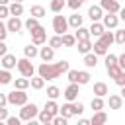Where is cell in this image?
<instances>
[{
	"label": "cell",
	"instance_id": "cell-43",
	"mask_svg": "<svg viewBox=\"0 0 125 125\" xmlns=\"http://www.w3.org/2000/svg\"><path fill=\"white\" fill-rule=\"evenodd\" d=\"M111 64H117V55L107 53V55H105V66H111Z\"/></svg>",
	"mask_w": 125,
	"mask_h": 125
},
{
	"label": "cell",
	"instance_id": "cell-9",
	"mask_svg": "<svg viewBox=\"0 0 125 125\" xmlns=\"http://www.w3.org/2000/svg\"><path fill=\"white\" fill-rule=\"evenodd\" d=\"M6 27H8V33H20L21 27H23V21L20 20V16H10V20L6 21Z\"/></svg>",
	"mask_w": 125,
	"mask_h": 125
},
{
	"label": "cell",
	"instance_id": "cell-36",
	"mask_svg": "<svg viewBox=\"0 0 125 125\" xmlns=\"http://www.w3.org/2000/svg\"><path fill=\"white\" fill-rule=\"evenodd\" d=\"M14 86H16L18 90H27V88H29V78H25V76L16 78V80H14Z\"/></svg>",
	"mask_w": 125,
	"mask_h": 125
},
{
	"label": "cell",
	"instance_id": "cell-32",
	"mask_svg": "<svg viewBox=\"0 0 125 125\" xmlns=\"http://www.w3.org/2000/svg\"><path fill=\"white\" fill-rule=\"evenodd\" d=\"M100 41H102L105 47H109L111 43H115V37H113V33H111V31H104V33L100 35Z\"/></svg>",
	"mask_w": 125,
	"mask_h": 125
},
{
	"label": "cell",
	"instance_id": "cell-34",
	"mask_svg": "<svg viewBox=\"0 0 125 125\" xmlns=\"http://www.w3.org/2000/svg\"><path fill=\"white\" fill-rule=\"evenodd\" d=\"M14 78H12V74H10V70L8 68H2L0 70V86H6V84H10Z\"/></svg>",
	"mask_w": 125,
	"mask_h": 125
},
{
	"label": "cell",
	"instance_id": "cell-55",
	"mask_svg": "<svg viewBox=\"0 0 125 125\" xmlns=\"http://www.w3.org/2000/svg\"><path fill=\"white\" fill-rule=\"evenodd\" d=\"M119 96H121V98H123V100H125V84H123V86H121V94H119Z\"/></svg>",
	"mask_w": 125,
	"mask_h": 125
},
{
	"label": "cell",
	"instance_id": "cell-11",
	"mask_svg": "<svg viewBox=\"0 0 125 125\" xmlns=\"http://www.w3.org/2000/svg\"><path fill=\"white\" fill-rule=\"evenodd\" d=\"M0 62H2V68H8V70H12V68H16V64H18V59H16V55H12V53H6V55H2V57H0Z\"/></svg>",
	"mask_w": 125,
	"mask_h": 125
},
{
	"label": "cell",
	"instance_id": "cell-46",
	"mask_svg": "<svg viewBox=\"0 0 125 125\" xmlns=\"http://www.w3.org/2000/svg\"><path fill=\"white\" fill-rule=\"evenodd\" d=\"M8 37V27H6V23L0 20V41H4Z\"/></svg>",
	"mask_w": 125,
	"mask_h": 125
},
{
	"label": "cell",
	"instance_id": "cell-4",
	"mask_svg": "<svg viewBox=\"0 0 125 125\" xmlns=\"http://www.w3.org/2000/svg\"><path fill=\"white\" fill-rule=\"evenodd\" d=\"M8 96V104L10 105H23L25 102H27V94H25V90H18V88H14L10 94H6Z\"/></svg>",
	"mask_w": 125,
	"mask_h": 125
},
{
	"label": "cell",
	"instance_id": "cell-3",
	"mask_svg": "<svg viewBox=\"0 0 125 125\" xmlns=\"http://www.w3.org/2000/svg\"><path fill=\"white\" fill-rule=\"evenodd\" d=\"M18 70H20V74L21 76H25V78H31L33 74H35V66H33V62H31V59H27V57H23V59H18Z\"/></svg>",
	"mask_w": 125,
	"mask_h": 125
},
{
	"label": "cell",
	"instance_id": "cell-37",
	"mask_svg": "<svg viewBox=\"0 0 125 125\" xmlns=\"http://www.w3.org/2000/svg\"><path fill=\"white\" fill-rule=\"evenodd\" d=\"M90 78H92V76H90L88 70H78V80H76V82H78L80 86H84V84L90 82Z\"/></svg>",
	"mask_w": 125,
	"mask_h": 125
},
{
	"label": "cell",
	"instance_id": "cell-47",
	"mask_svg": "<svg viewBox=\"0 0 125 125\" xmlns=\"http://www.w3.org/2000/svg\"><path fill=\"white\" fill-rule=\"evenodd\" d=\"M6 123H8V125H20V123H21V119H20V115H18V117L8 115V117H6Z\"/></svg>",
	"mask_w": 125,
	"mask_h": 125
},
{
	"label": "cell",
	"instance_id": "cell-25",
	"mask_svg": "<svg viewBox=\"0 0 125 125\" xmlns=\"http://www.w3.org/2000/svg\"><path fill=\"white\" fill-rule=\"evenodd\" d=\"M92 51H94L98 57H105V55H107V47H105V45H104L100 39H98V41L92 45Z\"/></svg>",
	"mask_w": 125,
	"mask_h": 125
},
{
	"label": "cell",
	"instance_id": "cell-15",
	"mask_svg": "<svg viewBox=\"0 0 125 125\" xmlns=\"http://www.w3.org/2000/svg\"><path fill=\"white\" fill-rule=\"evenodd\" d=\"M105 121H107V113H105L104 109L94 111V115H92V119H90V123H92V125H104Z\"/></svg>",
	"mask_w": 125,
	"mask_h": 125
},
{
	"label": "cell",
	"instance_id": "cell-10",
	"mask_svg": "<svg viewBox=\"0 0 125 125\" xmlns=\"http://www.w3.org/2000/svg\"><path fill=\"white\" fill-rule=\"evenodd\" d=\"M102 23H104V27L105 29H115L117 25H119V16H115V14H105L104 18H102Z\"/></svg>",
	"mask_w": 125,
	"mask_h": 125
},
{
	"label": "cell",
	"instance_id": "cell-12",
	"mask_svg": "<svg viewBox=\"0 0 125 125\" xmlns=\"http://www.w3.org/2000/svg\"><path fill=\"white\" fill-rule=\"evenodd\" d=\"M100 6L104 12H109V14H117L119 12V2L117 0H100Z\"/></svg>",
	"mask_w": 125,
	"mask_h": 125
},
{
	"label": "cell",
	"instance_id": "cell-26",
	"mask_svg": "<svg viewBox=\"0 0 125 125\" xmlns=\"http://www.w3.org/2000/svg\"><path fill=\"white\" fill-rule=\"evenodd\" d=\"M29 86H31L33 90H41V88L45 86V78H41L39 74H37V76L33 74V76L29 78Z\"/></svg>",
	"mask_w": 125,
	"mask_h": 125
},
{
	"label": "cell",
	"instance_id": "cell-27",
	"mask_svg": "<svg viewBox=\"0 0 125 125\" xmlns=\"http://www.w3.org/2000/svg\"><path fill=\"white\" fill-rule=\"evenodd\" d=\"M37 121H39V123H43V125H47V123H51V121H53V113H51V111H47V109H41V111L37 113Z\"/></svg>",
	"mask_w": 125,
	"mask_h": 125
},
{
	"label": "cell",
	"instance_id": "cell-54",
	"mask_svg": "<svg viewBox=\"0 0 125 125\" xmlns=\"http://www.w3.org/2000/svg\"><path fill=\"white\" fill-rule=\"evenodd\" d=\"M88 123H90V119H84V117L78 119V125H88Z\"/></svg>",
	"mask_w": 125,
	"mask_h": 125
},
{
	"label": "cell",
	"instance_id": "cell-41",
	"mask_svg": "<svg viewBox=\"0 0 125 125\" xmlns=\"http://www.w3.org/2000/svg\"><path fill=\"white\" fill-rule=\"evenodd\" d=\"M66 78H68V82H76L78 80V70L76 68H68L66 70ZM78 84V82H76Z\"/></svg>",
	"mask_w": 125,
	"mask_h": 125
},
{
	"label": "cell",
	"instance_id": "cell-13",
	"mask_svg": "<svg viewBox=\"0 0 125 125\" xmlns=\"http://www.w3.org/2000/svg\"><path fill=\"white\" fill-rule=\"evenodd\" d=\"M88 18H90L92 21H102V18H104L102 6H90V8H88Z\"/></svg>",
	"mask_w": 125,
	"mask_h": 125
},
{
	"label": "cell",
	"instance_id": "cell-53",
	"mask_svg": "<svg viewBox=\"0 0 125 125\" xmlns=\"http://www.w3.org/2000/svg\"><path fill=\"white\" fill-rule=\"evenodd\" d=\"M117 14H119V20H123V21H125V8H119V12H117Z\"/></svg>",
	"mask_w": 125,
	"mask_h": 125
},
{
	"label": "cell",
	"instance_id": "cell-57",
	"mask_svg": "<svg viewBox=\"0 0 125 125\" xmlns=\"http://www.w3.org/2000/svg\"><path fill=\"white\" fill-rule=\"evenodd\" d=\"M12 2H23V0H12Z\"/></svg>",
	"mask_w": 125,
	"mask_h": 125
},
{
	"label": "cell",
	"instance_id": "cell-44",
	"mask_svg": "<svg viewBox=\"0 0 125 125\" xmlns=\"http://www.w3.org/2000/svg\"><path fill=\"white\" fill-rule=\"evenodd\" d=\"M82 4H84V0H68V2H66V6H68L70 10H78Z\"/></svg>",
	"mask_w": 125,
	"mask_h": 125
},
{
	"label": "cell",
	"instance_id": "cell-45",
	"mask_svg": "<svg viewBox=\"0 0 125 125\" xmlns=\"http://www.w3.org/2000/svg\"><path fill=\"white\" fill-rule=\"evenodd\" d=\"M72 111H74V115H82V111H84V104H74L72 102Z\"/></svg>",
	"mask_w": 125,
	"mask_h": 125
},
{
	"label": "cell",
	"instance_id": "cell-42",
	"mask_svg": "<svg viewBox=\"0 0 125 125\" xmlns=\"http://www.w3.org/2000/svg\"><path fill=\"white\" fill-rule=\"evenodd\" d=\"M113 37H115V43L123 45V43H125V29H117V31L113 33Z\"/></svg>",
	"mask_w": 125,
	"mask_h": 125
},
{
	"label": "cell",
	"instance_id": "cell-50",
	"mask_svg": "<svg viewBox=\"0 0 125 125\" xmlns=\"http://www.w3.org/2000/svg\"><path fill=\"white\" fill-rule=\"evenodd\" d=\"M117 64H119V68L125 70V53H121V55L117 57Z\"/></svg>",
	"mask_w": 125,
	"mask_h": 125
},
{
	"label": "cell",
	"instance_id": "cell-6",
	"mask_svg": "<svg viewBox=\"0 0 125 125\" xmlns=\"http://www.w3.org/2000/svg\"><path fill=\"white\" fill-rule=\"evenodd\" d=\"M107 68V74L113 78V82L117 86H123L125 84V70L119 68V64H111V66H105Z\"/></svg>",
	"mask_w": 125,
	"mask_h": 125
},
{
	"label": "cell",
	"instance_id": "cell-33",
	"mask_svg": "<svg viewBox=\"0 0 125 125\" xmlns=\"http://www.w3.org/2000/svg\"><path fill=\"white\" fill-rule=\"evenodd\" d=\"M104 105H105V102H104V98H100V96H94V98H92V102H90V107H92L94 111L104 109Z\"/></svg>",
	"mask_w": 125,
	"mask_h": 125
},
{
	"label": "cell",
	"instance_id": "cell-49",
	"mask_svg": "<svg viewBox=\"0 0 125 125\" xmlns=\"http://www.w3.org/2000/svg\"><path fill=\"white\" fill-rule=\"evenodd\" d=\"M6 117H8V109L6 105H0V121H6Z\"/></svg>",
	"mask_w": 125,
	"mask_h": 125
},
{
	"label": "cell",
	"instance_id": "cell-31",
	"mask_svg": "<svg viewBox=\"0 0 125 125\" xmlns=\"http://www.w3.org/2000/svg\"><path fill=\"white\" fill-rule=\"evenodd\" d=\"M74 37H76V41H82V39H90V29H86V27H76V33H74Z\"/></svg>",
	"mask_w": 125,
	"mask_h": 125
},
{
	"label": "cell",
	"instance_id": "cell-39",
	"mask_svg": "<svg viewBox=\"0 0 125 125\" xmlns=\"http://www.w3.org/2000/svg\"><path fill=\"white\" fill-rule=\"evenodd\" d=\"M47 96H49V100H57V98L61 96V90H59L57 86H49V88H47Z\"/></svg>",
	"mask_w": 125,
	"mask_h": 125
},
{
	"label": "cell",
	"instance_id": "cell-1",
	"mask_svg": "<svg viewBox=\"0 0 125 125\" xmlns=\"http://www.w3.org/2000/svg\"><path fill=\"white\" fill-rule=\"evenodd\" d=\"M70 68V64H68V61H59V62H41L39 64V68H37V74L41 76V78H45V80H55V78H59L62 72H66Z\"/></svg>",
	"mask_w": 125,
	"mask_h": 125
},
{
	"label": "cell",
	"instance_id": "cell-18",
	"mask_svg": "<svg viewBox=\"0 0 125 125\" xmlns=\"http://www.w3.org/2000/svg\"><path fill=\"white\" fill-rule=\"evenodd\" d=\"M88 29H90V35H94V37H100V35L105 31V27H104L102 21H92V25H90Z\"/></svg>",
	"mask_w": 125,
	"mask_h": 125
},
{
	"label": "cell",
	"instance_id": "cell-40",
	"mask_svg": "<svg viewBox=\"0 0 125 125\" xmlns=\"http://www.w3.org/2000/svg\"><path fill=\"white\" fill-rule=\"evenodd\" d=\"M45 109H47V111H51L53 115H57V113H59V105H57V102H55V100H49V102L45 104Z\"/></svg>",
	"mask_w": 125,
	"mask_h": 125
},
{
	"label": "cell",
	"instance_id": "cell-35",
	"mask_svg": "<svg viewBox=\"0 0 125 125\" xmlns=\"http://www.w3.org/2000/svg\"><path fill=\"white\" fill-rule=\"evenodd\" d=\"M61 37H62V47H74V45H76V37H74V35L62 33Z\"/></svg>",
	"mask_w": 125,
	"mask_h": 125
},
{
	"label": "cell",
	"instance_id": "cell-58",
	"mask_svg": "<svg viewBox=\"0 0 125 125\" xmlns=\"http://www.w3.org/2000/svg\"><path fill=\"white\" fill-rule=\"evenodd\" d=\"M123 47H125V43H123Z\"/></svg>",
	"mask_w": 125,
	"mask_h": 125
},
{
	"label": "cell",
	"instance_id": "cell-20",
	"mask_svg": "<svg viewBox=\"0 0 125 125\" xmlns=\"http://www.w3.org/2000/svg\"><path fill=\"white\" fill-rule=\"evenodd\" d=\"M37 55H39V49H37V45L29 43V45H25V47H23V57H27V59H35Z\"/></svg>",
	"mask_w": 125,
	"mask_h": 125
},
{
	"label": "cell",
	"instance_id": "cell-56",
	"mask_svg": "<svg viewBox=\"0 0 125 125\" xmlns=\"http://www.w3.org/2000/svg\"><path fill=\"white\" fill-rule=\"evenodd\" d=\"M0 4H6V6H8V4H10V0H0Z\"/></svg>",
	"mask_w": 125,
	"mask_h": 125
},
{
	"label": "cell",
	"instance_id": "cell-30",
	"mask_svg": "<svg viewBox=\"0 0 125 125\" xmlns=\"http://www.w3.org/2000/svg\"><path fill=\"white\" fill-rule=\"evenodd\" d=\"M37 25H39V20H37V18H33V16H29V18H27V20L23 21V27H25V29H27L29 33H31V31H33V29H35Z\"/></svg>",
	"mask_w": 125,
	"mask_h": 125
},
{
	"label": "cell",
	"instance_id": "cell-7",
	"mask_svg": "<svg viewBox=\"0 0 125 125\" xmlns=\"http://www.w3.org/2000/svg\"><path fill=\"white\" fill-rule=\"evenodd\" d=\"M45 41H47V29L39 23V25L31 31V43H33V45H43Z\"/></svg>",
	"mask_w": 125,
	"mask_h": 125
},
{
	"label": "cell",
	"instance_id": "cell-28",
	"mask_svg": "<svg viewBox=\"0 0 125 125\" xmlns=\"http://www.w3.org/2000/svg\"><path fill=\"white\" fill-rule=\"evenodd\" d=\"M66 6V2L64 0H51V4H49V8H51V12L53 14H59V12H62V8Z\"/></svg>",
	"mask_w": 125,
	"mask_h": 125
},
{
	"label": "cell",
	"instance_id": "cell-5",
	"mask_svg": "<svg viewBox=\"0 0 125 125\" xmlns=\"http://www.w3.org/2000/svg\"><path fill=\"white\" fill-rule=\"evenodd\" d=\"M53 29H55V33L57 35H62V33H66V29H68V20L59 12L57 16H53Z\"/></svg>",
	"mask_w": 125,
	"mask_h": 125
},
{
	"label": "cell",
	"instance_id": "cell-8",
	"mask_svg": "<svg viewBox=\"0 0 125 125\" xmlns=\"http://www.w3.org/2000/svg\"><path fill=\"white\" fill-rule=\"evenodd\" d=\"M78 94H80V84H76V82H70L64 88V92H62V96H64L66 102H74L78 98Z\"/></svg>",
	"mask_w": 125,
	"mask_h": 125
},
{
	"label": "cell",
	"instance_id": "cell-22",
	"mask_svg": "<svg viewBox=\"0 0 125 125\" xmlns=\"http://www.w3.org/2000/svg\"><path fill=\"white\" fill-rule=\"evenodd\" d=\"M8 10H10V16H21L23 14V4L21 2H12V4H8Z\"/></svg>",
	"mask_w": 125,
	"mask_h": 125
},
{
	"label": "cell",
	"instance_id": "cell-17",
	"mask_svg": "<svg viewBox=\"0 0 125 125\" xmlns=\"http://www.w3.org/2000/svg\"><path fill=\"white\" fill-rule=\"evenodd\" d=\"M109 94V88L105 82H96L94 84V96H100V98H105Z\"/></svg>",
	"mask_w": 125,
	"mask_h": 125
},
{
	"label": "cell",
	"instance_id": "cell-38",
	"mask_svg": "<svg viewBox=\"0 0 125 125\" xmlns=\"http://www.w3.org/2000/svg\"><path fill=\"white\" fill-rule=\"evenodd\" d=\"M49 45H51L53 49H61V47H62V37L55 33V35H53V37L49 39Z\"/></svg>",
	"mask_w": 125,
	"mask_h": 125
},
{
	"label": "cell",
	"instance_id": "cell-52",
	"mask_svg": "<svg viewBox=\"0 0 125 125\" xmlns=\"http://www.w3.org/2000/svg\"><path fill=\"white\" fill-rule=\"evenodd\" d=\"M8 104V96L6 94H0V105H6Z\"/></svg>",
	"mask_w": 125,
	"mask_h": 125
},
{
	"label": "cell",
	"instance_id": "cell-24",
	"mask_svg": "<svg viewBox=\"0 0 125 125\" xmlns=\"http://www.w3.org/2000/svg\"><path fill=\"white\" fill-rule=\"evenodd\" d=\"M78 43V53H82V55H86V53H90L92 51V41L90 39H82V41H76Z\"/></svg>",
	"mask_w": 125,
	"mask_h": 125
},
{
	"label": "cell",
	"instance_id": "cell-48",
	"mask_svg": "<svg viewBox=\"0 0 125 125\" xmlns=\"http://www.w3.org/2000/svg\"><path fill=\"white\" fill-rule=\"evenodd\" d=\"M8 16H10L8 6H6V4H0V20H4V18H8Z\"/></svg>",
	"mask_w": 125,
	"mask_h": 125
},
{
	"label": "cell",
	"instance_id": "cell-21",
	"mask_svg": "<svg viewBox=\"0 0 125 125\" xmlns=\"http://www.w3.org/2000/svg\"><path fill=\"white\" fill-rule=\"evenodd\" d=\"M59 113H61L62 117L70 119V117L74 115V111H72V102H66V104H62V105L59 107Z\"/></svg>",
	"mask_w": 125,
	"mask_h": 125
},
{
	"label": "cell",
	"instance_id": "cell-2",
	"mask_svg": "<svg viewBox=\"0 0 125 125\" xmlns=\"http://www.w3.org/2000/svg\"><path fill=\"white\" fill-rule=\"evenodd\" d=\"M37 113H39V107H37L35 104H29V102H25V104L21 105V109H20V119L29 123L31 119H35V117H37Z\"/></svg>",
	"mask_w": 125,
	"mask_h": 125
},
{
	"label": "cell",
	"instance_id": "cell-16",
	"mask_svg": "<svg viewBox=\"0 0 125 125\" xmlns=\"http://www.w3.org/2000/svg\"><path fill=\"white\" fill-rule=\"evenodd\" d=\"M107 105H109V109H121L123 107V98L119 94H111L109 100H107Z\"/></svg>",
	"mask_w": 125,
	"mask_h": 125
},
{
	"label": "cell",
	"instance_id": "cell-51",
	"mask_svg": "<svg viewBox=\"0 0 125 125\" xmlns=\"http://www.w3.org/2000/svg\"><path fill=\"white\" fill-rule=\"evenodd\" d=\"M6 53H8V47H6V43H4V41H0V57H2V55H6Z\"/></svg>",
	"mask_w": 125,
	"mask_h": 125
},
{
	"label": "cell",
	"instance_id": "cell-14",
	"mask_svg": "<svg viewBox=\"0 0 125 125\" xmlns=\"http://www.w3.org/2000/svg\"><path fill=\"white\" fill-rule=\"evenodd\" d=\"M39 57H41L43 62H49V61H53V57H55V49H53L51 45L41 47V49H39Z\"/></svg>",
	"mask_w": 125,
	"mask_h": 125
},
{
	"label": "cell",
	"instance_id": "cell-23",
	"mask_svg": "<svg viewBox=\"0 0 125 125\" xmlns=\"http://www.w3.org/2000/svg\"><path fill=\"white\" fill-rule=\"evenodd\" d=\"M45 14H47V12H45V8H43V6H39V4H33V6L29 8V16H33V18H37V20H41Z\"/></svg>",
	"mask_w": 125,
	"mask_h": 125
},
{
	"label": "cell",
	"instance_id": "cell-19",
	"mask_svg": "<svg viewBox=\"0 0 125 125\" xmlns=\"http://www.w3.org/2000/svg\"><path fill=\"white\" fill-rule=\"evenodd\" d=\"M84 64H86L88 68H96V64H98V55H96L94 51L86 53V55H84Z\"/></svg>",
	"mask_w": 125,
	"mask_h": 125
},
{
	"label": "cell",
	"instance_id": "cell-29",
	"mask_svg": "<svg viewBox=\"0 0 125 125\" xmlns=\"http://www.w3.org/2000/svg\"><path fill=\"white\" fill-rule=\"evenodd\" d=\"M82 20H84V18H82L80 14H72V16H68V25L76 29V27L82 25Z\"/></svg>",
	"mask_w": 125,
	"mask_h": 125
}]
</instances>
